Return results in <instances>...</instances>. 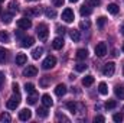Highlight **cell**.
Masks as SVG:
<instances>
[{"mask_svg": "<svg viewBox=\"0 0 124 123\" xmlns=\"http://www.w3.org/2000/svg\"><path fill=\"white\" fill-rule=\"evenodd\" d=\"M19 104H20V96H19V93H16V96H13V97H10L9 100H7V109L9 110H16L17 107H19Z\"/></svg>", "mask_w": 124, "mask_h": 123, "instance_id": "6da1fadb", "label": "cell"}, {"mask_svg": "<svg viewBox=\"0 0 124 123\" xmlns=\"http://www.w3.org/2000/svg\"><path fill=\"white\" fill-rule=\"evenodd\" d=\"M74 19H75V15H74V10L72 9H65L63 12H62V20L63 22H66V23H72L74 22Z\"/></svg>", "mask_w": 124, "mask_h": 123, "instance_id": "7a4b0ae2", "label": "cell"}, {"mask_svg": "<svg viewBox=\"0 0 124 123\" xmlns=\"http://www.w3.org/2000/svg\"><path fill=\"white\" fill-rule=\"evenodd\" d=\"M38 36H39V39L40 41H46V38H48V33H49V31H48V26L45 25V23H40L39 26H38Z\"/></svg>", "mask_w": 124, "mask_h": 123, "instance_id": "3957f363", "label": "cell"}, {"mask_svg": "<svg viewBox=\"0 0 124 123\" xmlns=\"http://www.w3.org/2000/svg\"><path fill=\"white\" fill-rule=\"evenodd\" d=\"M114 72H116V65H114V62H107V64L104 65V68H102V74H104L105 77H111V75H114Z\"/></svg>", "mask_w": 124, "mask_h": 123, "instance_id": "277c9868", "label": "cell"}, {"mask_svg": "<svg viewBox=\"0 0 124 123\" xmlns=\"http://www.w3.org/2000/svg\"><path fill=\"white\" fill-rule=\"evenodd\" d=\"M55 64H56V58L52 57V55H49V57L45 58V61L42 62V68L43 70H51V68L55 67Z\"/></svg>", "mask_w": 124, "mask_h": 123, "instance_id": "5b68a950", "label": "cell"}, {"mask_svg": "<svg viewBox=\"0 0 124 123\" xmlns=\"http://www.w3.org/2000/svg\"><path fill=\"white\" fill-rule=\"evenodd\" d=\"M95 54H97V57H100V58L105 57V54H107V45H105V42L97 44V46H95Z\"/></svg>", "mask_w": 124, "mask_h": 123, "instance_id": "8992f818", "label": "cell"}, {"mask_svg": "<svg viewBox=\"0 0 124 123\" xmlns=\"http://www.w3.org/2000/svg\"><path fill=\"white\" fill-rule=\"evenodd\" d=\"M17 26L20 28V29H29L32 26V22L29 18H22V19H19L17 20Z\"/></svg>", "mask_w": 124, "mask_h": 123, "instance_id": "52a82bcc", "label": "cell"}, {"mask_svg": "<svg viewBox=\"0 0 124 123\" xmlns=\"http://www.w3.org/2000/svg\"><path fill=\"white\" fill-rule=\"evenodd\" d=\"M38 74V70H36V67H33V65H28L25 70H23V75L25 77H35Z\"/></svg>", "mask_w": 124, "mask_h": 123, "instance_id": "ba28073f", "label": "cell"}, {"mask_svg": "<svg viewBox=\"0 0 124 123\" xmlns=\"http://www.w3.org/2000/svg\"><path fill=\"white\" fill-rule=\"evenodd\" d=\"M31 117H32V112L29 109H22V110L19 112V119H20V120L26 122V120H29Z\"/></svg>", "mask_w": 124, "mask_h": 123, "instance_id": "9c48e42d", "label": "cell"}, {"mask_svg": "<svg viewBox=\"0 0 124 123\" xmlns=\"http://www.w3.org/2000/svg\"><path fill=\"white\" fill-rule=\"evenodd\" d=\"M33 44H35V39H33L32 36H25V38L20 41V45H22L23 48H31Z\"/></svg>", "mask_w": 124, "mask_h": 123, "instance_id": "30bf717a", "label": "cell"}, {"mask_svg": "<svg viewBox=\"0 0 124 123\" xmlns=\"http://www.w3.org/2000/svg\"><path fill=\"white\" fill-rule=\"evenodd\" d=\"M66 91H68V88H66V86H65V84H58V86H56V88H55V94H56L58 97L65 96Z\"/></svg>", "mask_w": 124, "mask_h": 123, "instance_id": "8fae6325", "label": "cell"}, {"mask_svg": "<svg viewBox=\"0 0 124 123\" xmlns=\"http://www.w3.org/2000/svg\"><path fill=\"white\" fill-rule=\"evenodd\" d=\"M42 103H43L45 107H52L54 106V100H52V97L49 94H43L42 96Z\"/></svg>", "mask_w": 124, "mask_h": 123, "instance_id": "7c38bea8", "label": "cell"}, {"mask_svg": "<svg viewBox=\"0 0 124 123\" xmlns=\"http://www.w3.org/2000/svg\"><path fill=\"white\" fill-rule=\"evenodd\" d=\"M52 46H54V49H62V46H63V38H61V36L55 38L52 41Z\"/></svg>", "mask_w": 124, "mask_h": 123, "instance_id": "4fadbf2b", "label": "cell"}, {"mask_svg": "<svg viewBox=\"0 0 124 123\" xmlns=\"http://www.w3.org/2000/svg\"><path fill=\"white\" fill-rule=\"evenodd\" d=\"M42 54H43V48H42V46H38V48H35V49L32 51V58H33V60H39V58L42 57Z\"/></svg>", "mask_w": 124, "mask_h": 123, "instance_id": "5bb4252c", "label": "cell"}, {"mask_svg": "<svg viewBox=\"0 0 124 123\" xmlns=\"http://www.w3.org/2000/svg\"><path fill=\"white\" fill-rule=\"evenodd\" d=\"M28 62V57L25 54H17L16 55V65H25Z\"/></svg>", "mask_w": 124, "mask_h": 123, "instance_id": "9a60e30c", "label": "cell"}, {"mask_svg": "<svg viewBox=\"0 0 124 123\" xmlns=\"http://www.w3.org/2000/svg\"><path fill=\"white\" fill-rule=\"evenodd\" d=\"M114 93H116V96H117L120 100H124V86H116Z\"/></svg>", "mask_w": 124, "mask_h": 123, "instance_id": "2e32d148", "label": "cell"}, {"mask_svg": "<svg viewBox=\"0 0 124 123\" xmlns=\"http://www.w3.org/2000/svg\"><path fill=\"white\" fill-rule=\"evenodd\" d=\"M40 15V10H39V7H32L29 10H26V16L28 18H33V16H39Z\"/></svg>", "mask_w": 124, "mask_h": 123, "instance_id": "e0dca14e", "label": "cell"}, {"mask_svg": "<svg viewBox=\"0 0 124 123\" xmlns=\"http://www.w3.org/2000/svg\"><path fill=\"white\" fill-rule=\"evenodd\" d=\"M91 7L88 6V4H84V6H81V9H79V13L82 15V16H90L91 15Z\"/></svg>", "mask_w": 124, "mask_h": 123, "instance_id": "ac0fdd59", "label": "cell"}, {"mask_svg": "<svg viewBox=\"0 0 124 123\" xmlns=\"http://www.w3.org/2000/svg\"><path fill=\"white\" fill-rule=\"evenodd\" d=\"M66 109H68L72 114H75V113L78 112V104L74 103V101H69V103H66Z\"/></svg>", "mask_w": 124, "mask_h": 123, "instance_id": "d6986e66", "label": "cell"}, {"mask_svg": "<svg viewBox=\"0 0 124 123\" xmlns=\"http://www.w3.org/2000/svg\"><path fill=\"white\" fill-rule=\"evenodd\" d=\"M36 114H38V117H40V119H45V117H48V109L46 107H39L38 109V112H36Z\"/></svg>", "mask_w": 124, "mask_h": 123, "instance_id": "ffe728a7", "label": "cell"}, {"mask_svg": "<svg viewBox=\"0 0 124 123\" xmlns=\"http://www.w3.org/2000/svg\"><path fill=\"white\" fill-rule=\"evenodd\" d=\"M69 36H71V39H72L74 42H78V41L81 39L79 31H75V29H71V31H69Z\"/></svg>", "mask_w": 124, "mask_h": 123, "instance_id": "44dd1931", "label": "cell"}, {"mask_svg": "<svg viewBox=\"0 0 124 123\" xmlns=\"http://www.w3.org/2000/svg\"><path fill=\"white\" fill-rule=\"evenodd\" d=\"M88 51L87 49H78L77 51V60H87Z\"/></svg>", "mask_w": 124, "mask_h": 123, "instance_id": "7402d4cb", "label": "cell"}, {"mask_svg": "<svg viewBox=\"0 0 124 123\" xmlns=\"http://www.w3.org/2000/svg\"><path fill=\"white\" fill-rule=\"evenodd\" d=\"M107 10H108V13H111V15H117V13H118V6H117L116 3H111V4L107 6Z\"/></svg>", "mask_w": 124, "mask_h": 123, "instance_id": "603a6c76", "label": "cell"}, {"mask_svg": "<svg viewBox=\"0 0 124 123\" xmlns=\"http://www.w3.org/2000/svg\"><path fill=\"white\" fill-rule=\"evenodd\" d=\"M93 83H94V77H93V75H87V77H84V78H82V84H84L85 87L93 86Z\"/></svg>", "mask_w": 124, "mask_h": 123, "instance_id": "cb8c5ba5", "label": "cell"}, {"mask_svg": "<svg viewBox=\"0 0 124 123\" xmlns=\"http://www.w3.org/2000/svg\"><path fill=\"white\" fill-rule=\"evenodd\" d=\"M6 61H7V51L3 46H0V64H4Z\"/></svg>", "mask_w": 124, "mask_h": 123, "instance_id": "d4e9b609", "label": "cell"}, {"mask_svg": "<svg viewBox=\"0 0 124 123\" xmlns=\"http://www.w3.org/2000/svg\"><path fill=\"white\" fill-rule=\"evenodd\" d=\"M98 91H100V94H102V96H107V94H108L107 84H105V83H100V84H98Z\"/></svg>", "mask_w": 124, "mask_h": 123, "instance_id": "484cf974", "label": "cell"}, {"mask_svg": "<svg viewBox=\"0 0 124 123\" xmlns=\"http://www.w3.org/2000/svg\"><path fill=\"white\" fill-rule=\"evenodd\" d=\"M12 19H13V13H12V12H10V13H4L3 18H1L3 23H6V25H9V23L12 22Z\"/></svg>", "mask_w": 124, "mask_h": 123, "instance_id": "4316f807", "label": "cell"}, {"mask_svg": "<svg viewBox=\"0 0 124 123\" xmlns=\"http://www.w3.org/2000/svg\"><path fill=\"white\" fill-rule=\"evenodd\" d=\"M45 15H46V18H49V19L56 18V12H55V9H51V7H48V9L45 10Z\"/></svg>", "mask_w": 124, "mask_h": 123, "instance_id": "83f0119b", "label": "cell"}, {"mask_svg": "<svg viewBox=\"0 0 124 123\" xmlns=\"http://www.w3.org/2000/svg\"><path fill=\"white\" fill-rule=\"evenodd\" d=\"M9 9H10V12H12V13L17 12V10H19V3H17V1H15V0H13V1H10V3H9Z\"/></svg>", "mask_w": 124, "mask_h": 123, "instance_id": "f1b7e54d", "label": "cell"}, {"mask_svg": "<svg viewBox=\"0 0 124 123\" xmlns=\"http://www.w3.org/2000/svg\"><path fill=\"white\" fill-rule=\"evenodd\" d=\"M10 120H12V117H10L9 113H1L0 114V122L1 123H9Z\"/></svg>", "mask_w": 124, "mask_h": 123, "instance_id": "f546056e", "label": "cell"}, {"mask_svg": "<svg viewBox=\"0 0 124 123\" xmlns=\"http://www.w3.org/2000/svg\"><path fill=\"white\" fill-rule=\"evenodd\" d=\"M36 100H38V94H36V93L29 94V97H28V103H29V104H35Z\"/></svg>", "mask_w": 124, "mask_h": 123, "instance_id": "4dcf8cb0", "label": "cell"}, {"mask_svg": "<svg viewBox=\"0 0 124 123\" xmlns=\"http://www.w3.org/2000/svg\"><path fill=\"white\" fill-rule=\"evenodd\" d=\"M25 90H26L28 94H32V93H35V86L32 83H26L25 84Z\"/></svg>", "mask_w": 124, "mask_h": 123, "instance_id": "1f68e13d", "label": "cell"}, {"mask_svg": "<svg viewBox=\"0 0 124 123\" xmlns=\"http://www.w3.org/2000/svg\"><path fill=\"white\" fill-rule=\"evenodd\" d=\"M87 67H88L87 64H82V62H79V64H77V65H75V70H77L78 72H82V71H85V70H87Z\"/></svg>", "mask_w": 124, "mask_h": 123, "instance_id": "d6a6232c", "label": "cell"}, {"mask_svg": "<svg viewBox=\"0 0 124 123\" xmlns=\"http://www.w3.org/2000/svg\"><path fill=\"white\" fill-rule=\"evenodd\" d=\"M123 119H124V114H121V113H116V114L113 116V120L116 123H121Z\"/></svg>", "mask_w": 124, "mask_h": 123, "instance_id": "836d02e7", "label": "cell"}, {"mask_svg": "<svg viewBox=\"0 0 124 123\" xmlns=\"http://www.w3.org/2000/svg\"><path fill=\"white\" fill-rule=\"evenodd\" d=\"M0 42H4V44L9 42V33L7 32H0Z\"/></svg>", "mask_w": 124, "mask_h": 123, "instance_id": "e575fe53", "label": "cell"}, {"mask_svg": "<svg viewBox=\"0 0 124 123\" xmlns=\"http://www.w3.org/2000/svg\"><path fill=\"white\" fill-rule=\"evenodd\" d=\"M90 26H91L90 20H82V22L79 23V28H81V29H90Z\"/></svg>", "mask_w": 124, "mask_h": 123, "instance_id": "d590c367", "label": "cell"}, {"mask_svg": "<svg viewBox=\"0 0 124 123\" xmlns=\"http://www.w3.org/2000/svg\"><path fill=\"white\" fill-rule=\"evenodd\" d=\"M116 106H117V103H116L114 100H108V101L105 103V107H107V109H116Z\"/></svg>", "mask_w": 124, "mask_h": 123, "instance_id": "8d00e7d4", "label": "cell"}, {"mask_svg": "<svg viewBox=\"0 0 124 123\" xmlns=\"http://www.w3.org/2000/svg\"><path fill=\"white\" fill-rule=\"evenodd\" d=\"M105 20H107V19H105L104 16H100V18L97 19V23H98V26H100V28H102V26L105 25Z\"/></svg>", "mask_w": 124, "mask_h": 123, "instance_id": "74e56055", "label": "cell"}, {"mask_svg": "<svg viewBox=\"0 0 124 123\" xmlns=\"http://www.w3.org/2000/svg\"><path fill=\"white\" fill-rule=\"evenodd\" d=\"M49 83H51V77H48V78H42V80H40V86H42V87H46Z\"/></svg>", "mask_w": 124, "mask_h": 123, "instance_id": "f35d334b", "label": "cell"}, {"mask_svg": "<svg viewBox=\"0 0 124 123\" xmlns=\"http://www.w3.org/2000/svg\"><path fill=\"white\" fill-rule=\"evenodd\" d=\"M94 122L97 123H102V122H105V119H104V117H102V116H95V117H94Z\"/></svg>", "mask_w": 124, "mask_h": 123, "instance_id": "ab89813d", "label": "cell"}, {"mask_svg": "<svg viewBox=\"0 0 124 123\" xmlns=\"http://www.w3.org/2000/svg\"><path fill=\"white\" fill-rule=\"evenodd\" d=\"M15 35H16V38H17V39H20V41L25 38V36H23V33H22V31H16V32H15Z\"/></svg>", "mask_w": 124, "mask_h": 123, "instance_id": "60d3db41", "label": "cell"}, {"mask_svg": "<svg viewBox=\"0 0 124 123\" xmlns=\"http://www.w3.org/2000/svg\"><path fill=\"white\" fill-rule=\"evenodd\" d=\"M63 3H65V0H54V4L58 6V7L59 6H63Z\"/></svg>", "mask_w": 124, "mask_h": 123, "instance_id": "b9f144b4", "label": "cell"}, {"mask_svg": "<svg viewBox=\"0 0 124 123\" xmlns=\"http://www.w3.org/2000/svg\"><path fill=\"white\" fill-rule=\"evenodd\" d=\"M90 1V4H93V6H100V3H101V0H88Z\"/></svg>", "mask_w": 124, "mask_h": 123, "instance_id": "7bdbcfd3", "label": "cell"}, {"mask_svg": "<svg viewBox=\"0 0 124 123\" xmlns=\"http://www.w3.org/2000/svg\"><path fill=\"white\" fill-rule=\"evenodd\" d=\"M12 88H13V91L15 93H19V84H17V83H13Z\"/></svg>", "mask_w": 124, "mask_h": 123, "instance_id": "ee69618b", "label": "cell"}, {"mask_svg": "<svg viewBox=\"0 0 124 123\" xmlns=\"http://www.w3.org/2000/svg\"><path fill=\"white\" fill-rule=\"evenodd\" d=\"M3 83H4V74L0 71V88H1V86H3Z\"/></svg>", "mask_w": 124, "mask_h": 123, "instance_id": "f6af8a7d", "label": "cell"}, {"mask_svg": "<svg viewBox=\"0 0 124 123\" xmlns=\"http://www.w3.org/2000/svg\"><path fill=\"white\" fill-rule=\"evenodd\" d=\"M65 31H66V29H65V28H62V26H58V28H56V32H58V33H62V35L65 33Z\"/></svg>", "mask_w": 124, "mask_h": 123, "instance_id": "bcb514c9", "label": "cell"}, {"mask_svg": "<svg viewBox=\"0 0 124 123\" xmlns=\"http://www.w3.org/2000/svg\"><path fill=\"white\" fill-rule=\"evenodd\" d=\"M71 3H77V1H79V0H69Z\"/></svg>", "mask_w": 124, "mask_h": 123, "instance_id": "7dc6e473", "label": "cell"}, {"mask_svg": "<svg viewBox=\"0 0 124 123\" xmlns=\"http://www.w3.org/2000/svg\"><path fill=\"white\" fill-rule=\"evenodd\" d=\"M121 33H123V35H124V25H123V26H121Z\"/></svg>", "mask_w": 124, "mask_h": 123, "instance_id": "c3c4849f", "label": "cell"}, {"mask_svg": "<svg viewBox=\"0 0 124 123\" xmlns=\"http://www.w3.org/2000/svg\"><path fill=\"white\" fill-rule=\"evenodd\" d=\"M121 51H123V52H124V44H123V46H121Z\"/></svg>", "mask_w": 124, "mask_h": 123, "instance_id": "681fc988", "label": "cell"}, {"mask_svg": "<svg viewBox=\"0 0 124 123\" xmlns=\"http://www.w3.org/2000/svg\"><path fill=\"white\" fill-rule=\"evenodd\" d=\"M26 1H36V0H26Z\"/></svg>", "mask_w": 124, "mask_h": 123, "instance_id": "f907efd6", "label": "cell"}, {"mask_svg": "<svg viewBox=\"0 0 124 123\" xmlns=\"http://www.w3.org/2000/svg\"><path fill=\"white\" fill-rule=\"evenodd\" d=\"M1 1H4V0H0V3H1Z\"/></svg>", "mask_w": 124, "mask_h": 123, "instance_id": "816d5d0a", "label": "cell"}, {"mask_svg": "<svg viewBox=\"0 0 124 123\" xmlns=\"http://www.w3.org/2000/svg\"><path fill=\"white\" fill-rule=\"evenodd\" d=\"M123 74H124V68H123Z\"/></svg>", "mask_w": 124, "mask_h": 123, "instance_id": "f5cc1de1", "label": "cell"}, {"mask_svg": "<svg viewBox=\"0 0 124 123\" xmlns=\"http://www.w3.org/2000/svg\"><path fill=\"white\" fill-rule=\"evenodd\" d=\"M123 112H124V107H123Z\"/></svg>", "mask_w": 124, "mask_h": 123, "instance_id": "db71d44e", "label": "cell"}]
</instances>
